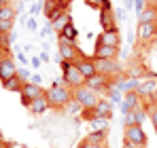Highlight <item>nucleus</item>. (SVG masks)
<instances>
[{
	"label": "nucleus",
	"mask_w": 157,
	"mask_h": 148,
	"mask_svg": "<svg viewBox=\"0 0 157 148\" xmlns=\"http://www.w3.org/2000/svg\"><path fill=\"white\" fill-rule=\"evenodd\" d=\"M45 95L49 99V106L51 108H66L70 102H72V89L70 87H57V85H51L49 91H45Z\"/></svg>",
	"instance_id": "nucleus-1"
},
{
	"label": "nucleus",
	"mask_w": 157,
	"mask_h": 148,
	"mask_svg": "<svg viewBox=\"0 0 157 148\" xmlns=\"http://www.w3.org/2000/svg\"><path fill=\"white\" fill-rule=\"evenodd\" d=\"M123 144H130L134 148H147L149 140H147L142 125H130L123 129Z\"/></svg>",
	"instance_id": "nucleus-2"
},
{
	"label": "nucleus",
	"mask_w": 157,
	"mask_h": 148,
	"mask_svg": "<svg viewBox=\"0 0 157 148\" xmlns=\"http://www.w3.org/2000/svg\"><path fill=\"white\" fill-rule=\"evenodd\" d=\"M72 99H77L78 104L83 106V110H85V108H94L100 102V93L94 91V89H89L87 85H83V87L72 89Z\"/></svg>",
	"instance_id": "nucleus-3"
},
{
	"label": "nucleus",
	"mask_w": 157,
	"mask_h": 148,
	"mask_svg": "<svg viewBox=\"0 0 157 148\" xmlns=\"http://www.w3.org/2000/svg\"><path fill=\"white\" fill-rule=\"evenodd\" d=\"M94 64H96V72L102 74V76H108V78L121 76V64H119V59H94Z\"/></svg>",
	"instance_id": "nucleus-4"
},
{
	"label": "nucleus",
	"mask_w": 157,
	"mask_h": 148,
	"mask_svg": "<svg viewBox=\"0 0 157 148\" xmlns=\"http://www.w3.org/2000/svg\"><path fill=\"white\" fill-rule=\"evenodd\" d=\"M57 55L59 59H66V61H77L78 57H83V53L77 49L75 43H68V40H57Z\"/></svg>",
	"instance_id": "nucleus-5"
},
{
	"label": "nucleus",
	"mask_w": 157,
	"mask_h": 148,
	"mask_svg": "<svg viewBox=\"0 0 157 148\" xmlns=\"http://www.w3.org/2000/svg\"><path fill=\"white\" fill-rule=\"evenodd\" d=\"M62 78L66 80V85H68L70 89H77V87H83V85H85V76L81 74V70H78L77 66L64 70V72H62Z\"/></svg>",
	"instance_id": "nucleus-6"
},
{
	"label": "nucleus",
	"mask_w": 157,
	"mask_h": 148,
	"mask_svg": "<svg viewBox=\"0 0 157 148\" xmlns=\"http://www.w3.org/2000/svg\"><path fill=\"white\" fill-rule=\"evenodd\" d=\"M15 74H17L15 59H13L11 55H4V57H0V83L9 80V78H11V76H15Z\"/></svg>",
	"instance_id": "nucleus-7"
},
{
	"label": "nucleus",
	"mask_w": 157,
	"mask_h": 148,
	"mask_svg": "<svg viewBox=\"0 0 157 148\" xmlns=\"http://www.w3.org/2000/svg\"><path fill=\"white\" fill-rule=\"evenodd\" d=\"M85 85L89 87V89H94V91H102V93H106L108 91V87L113 85V80L108 78V76H102V74H94L91 78H87L85 80Z\"/></svg>",
	"instance_id": "nucleus-8"
},
{
	"label": "nucleus",
	"mask_w": 157,
	"mask_h": 148,
	"mask_svg": "<svg viewBox=\"0 0 157 148\" xmlns=\"http://www.w3.org/2000/svg\"><path fill=\"white\" fill-rule=\"evenodd\" d=\"M136 93L140 95L142 102L155 98V95H157V80H155V78H147V80H142V83H140V87L136 89Z\"/></svg>",
	"instance_id": "nucleus-9"
},
{
	"label": "nucleus",
	"mask_w": 157,
	"mask_h": 148,
	"mask_svg": "<svg viewBox=\"0 0 157 148\" xmlns=\"http://www.w3.org/2000/svg\"><path fill=\"white\" fill-rule=\"evenodd\" d=\"M147 110H144V106H140V108H134V110H130L128 114H123V125L125 127H130V125H142L144 121H147Z\"/></svg>",
	"instance_id": "nucleus-10"
},
{
	"label": "nucleus",
	"mask_w": 157,
	"mask_h": 148,
	"mask_svg": "<svg viewBox=\"0 0 157 148\" xmlns=\"http://www.w3.org/2000/svg\"><path fill=\"white\" fill-rule=\"evenodd\" d=\"M157 36V25L155 24H138V30H136V38L140 43H151Z\"/></svg>",
	"instance_id": "nucleus-11"
},
{
	"label": "nucleus",
	"mask_w": 157,
	"mask_h": 148,
	"mask_svg": "<svg viewBox=\"0 0 157 148\" xmlns=\"http://www.w3.org/2000/svg\"><path fill=\"white\" fill-rule=\"evenodd\" d=\"M100 28H102V32H113V30H117V17H115V11L100 9Z\"/></svg>",
	"instance_id": "nucleus-12"
},
{
	"label": "nucleus",
	"mask_w": 157,
	"mask_h": 148,
	"mask_svg": "<svg viewBox=\"0 0 157 148\" xmlns=\"http://www.w3.org/2000/svg\"><path fill=\"white\" fill-rule=\"evenodd\" d=\"M140 106H142L140 95H138L136 91H132V93H125V95H123V102H121V112H123V114H128L130 110L140 108Z\"/></svg>",
	"instance_id": "nucleus-13"
},
{
	"label": "nucleus",
	"mask_w": 157,
	"mask_h": 148,
	"mask_svg": "<svg viewBox=\"0 0 157 148\" xmlns=\"http://www.w3.org/2000/svg\"><path fill=\"white\" fill-rule=\"evenodd\" d=\"M75 66L81 70V74L85 76V80L91 78L94 74H98V72H96V64H94V59H89V57H78L77 61H75Z\"/></svg>",
	"instance_id": "nucleus-14"
},
{
	"label": "nucleus",
	"mask_w": 157,
	"mask_h": 148,
	"mask_svg": "<svg viewBox=\"0 0 157 148\" xmlns=\"http://www.w3.org/2000/svg\"><path fill=\"white\" fill-rule=\"evenodd\" d=\"M98 45H106V47H117L121 45V38H119V30H113V32H102L100 38H98Z\"/></svg>",
	"instance_id": "nucleus-15"
},
{
	"label": "nucleus",
	"mask_w": 157,
	"mask_h": 148,
	"mask_svg": "<svg viewBox=\"0 0 157 148\" xmlns=\"http://www.w3.org/2000/svg\"><path fill=\"white\" fill-rule=\"evenodd\" d=\"M119 49L117 47H106V45H96V55L94 59H117Z\"/></svg>",
	"instance_id": "nucleus-16"
},
{
	"label": "nucleus",
	"mask_w": 157,
	"mask_h": 148,
	"mask_svg": "<svg viewBox=\"0 0 157 148\" xmlns=\"http://www.w3.org/2000/svg\"><path fill=\"white\" fill-rule=\"evenodd\" d=\"M45 91H43V87L40 85H34V83H24V87H21V91H19V95H24V98L28 99H36V98H40Z\"/></svg>",
	"instance_id": "nucleus-17"
},
{
	"label": "nucleus",
	"mask_w": 157,
	"mask_h": 148,
	"mask_svg": "<svg viewBox=\"0 0 157 148\" xmlns=\"http://www.w3.org/2000/svg\"><path fill=\"white\" fill-rule=\"evenodd\" d=\"M49 108H51V106H49V99H47V95L43 93L40 98L32 99V104H30V108H28V110H30L32 114H45Z\"/></svg>",
	"instance_id": "nucleus-18"
},
{
	"label": "nucleus",
	"mask_w": 157,
	"mask_h": 148,
	"mask_svg": "<svg viewBox=\"0 0 157 148\" xmlns=\"http://www.w3.org/2000/svg\"><path fill=\"white\" fill-rule=\"evenodd\" d=\"M94 114L110 121V117H113V104H110L108 99H102V98H100V102L94 106Z\"/></svg>",
	"instance_id": "nucleus-19"
},
{
	"label": "nucleus",
	"mask_w": 157,
	"mask_h": 148,
	"mask_svg": "<svg viewBox=\"0 0 157 148\" xmlns=\"http://www.w3.org/2000/svg\"><path fill=\"white\" fill-rule=\"evenodd\" d=\"M155 21H157V4H149L138 15V24H155Z\"/></svg>",
	"instance_id": "nucleus-20"
},
{
	"label": "nucleus",
	"mask_w": 157,
	"mask_h": 148,
	"mask_svg": "<svg viewBox=\"0 0 157 148\" xmlns=\"http://www.w3.org/2000/svg\"><path fill=\"white\" fill-rule=\"evenodd\" d=\"M70 24H72V17H70V13L66 11L64 15H59V17H57V19L51 24V30L55 32V34H59V32H62L66 25H70Z\"/></svg>",
	"instance_id": "nucleus-21"
},
{
	"label": "nucleus",
	"mask_w": 157,
	"mask_h": 148,
	"mask_svg": "<svg viewBox=\"0 0 157 148\" xmlns=\"http://www.w3.org/2000/svg\"><path fill=\"white\" fill-rule=\"evenodd\" d=\"M2 87L6 89V91H21V87H24V80L15 74V76H11L9 80H4L2 83Z\"/></svg>",
	"instance_id": "nucleus-22"
},
{
	"label": "nucleus",
	"mask_w": 157,
	"mask_h": 148,
	"mask_svg": "<svg viewBox=\"0 0 157 148\" xmlns=\"http://www.w3.org/2000/svg\"><path fill=\"white\" fill-rule=\"evenodd\" d=\"M57 36H59L62 40H68V43H75V40H77V36H78V32H77V28H75V25L70 24V25H66V28H64V30H62V32H59Z\"/></svg>",
	"instance_id": "nucleus-23"
},
{
	"label": "nucleus",
	"mask_w": 157,
	"mask_h": 148,
	"mask_svg": "<svg viewBox=\"0 0 157 148\" xmlns=\"http://www.w3.org/2000/svg\"><path fill=\"white\" fill-rule=\"evenodd\" d=\"M89 131H108V119L96 117L89 121Z\"/></svg>",
	"instance_id": "nucleus-24"
},
{
	"label": "nucleus",
	"mask_w": 157,
	"mask_h": 148,
	"mask_svg": "<svg viewBox=\"0 0 157 148\" xmlns=\"http://www.w3.org/2000/svg\"><path fill=\"white\" fill-rule=\"evenodd\" d=\"M123 95H125V93H121L115 85H110V87H108V91H106V98H108L110 104H121V102H123Z\"/></svg>",
	"instance_id": "nucleus-25"
},
{
	"label": "nucleus",
	"mask_w": 157,
	"mask_h": 148,
	"mask_svg": "<svg viewBox=\"0 0 157 148\" xmlns=\"http://www.w3.org/2000/svg\"><path fill=\"white\" fill-rule=\"evenodd\" d=\"M85 140H87V142H91V144L106 146V131H89V135H87Z\"/></svg>",
	"instance_id": "nucleus-26"
},
{
	"label": "nucleus",
	"mask_w": 157,
	"mask_h": 148,
	"mask_svg": "<svg viewBox=\"0 0 157 148\" xmlns=\"http://www.w3.org/2000/svg\"><path fill=\"white\" fill-rule=\"evenodd\" d=\"M15 17H17V11H15V6L6 4L4 9H0V19H4V21H15Z\"/></svg>",
	"instance_id": "nucleus-27"
},
{
	"label": "nucleus",
	"mask_w": 157,
	"mask_h": 148,
	"mask_svg": "<svg viewBox=\"0 0 157 148\" xmlns=\"http://www.w3.org/2000/svg\"><path fill=\"white\" fill-rule=\"evenodd\" d=\"M66 112H70V114H77V112H83V106L78 104L77 99H72L68 106H66Z\"/></svg>",
	"instance_id": "nucleus-28"
},
{
	"label": "nucleus",
	"mask_w": 157,
	"mask_h": 148,
	"mask_svg": "<svg viewBox=\"0 0 157 148\" xmlns=\"http://www.w3.org/2000/svg\"><path fill=\"white\" fill-rule=\"evenodd\" d=\"M13 25H15V21H4V19H0V34H11V32H13Z\"/></svg>",
	"instance_id": "nucleus-29"
},
{
	"label": "nucleus",
	"mask_w": 157,
	"mask_h": 148,
	"mask_svg": "<svg viewBox=\"0 0 157 148\" xmlns=\"http://www.w3.org/2000/svg\"><path fill=\"white\" fill-rule=\"evenodd\" d=\"M147 6H149V0H134V9H136V13H138V15H140Z\"/></svg>",
	"instance_id": "nucleus-30"
},
{
	"label": "nucleus",
	"mask_w": 157,
	"mask_h": 148,
	"mask_svg": "<svg viewBox=\"0 0 157 148\" xmlns=\"http://www.w3.org/2000/svg\"><path fill=\"white\" fill-rule=\"evenodd\" d=\"M43 13V2H32V9H30V17Z\"/></svg>",
	"instance_id": "nucleus-31"
},
{
	"label": "nucleus",
	"mask_w": 157,
	"mask_h": 148,
	"mask_svg": "<svg viewBox=\"0 0 157 148\" xmlns=\"http://www.w3.org/2000/svg\"><path fill=\"white\" fill-rule=\"evenodd\" d=\"M77 148H106V146H100V144H91V142H87L85 138H83V142H78Z\"/></svg>",
	"instance_id": "nucleus-32"
},
{
	"label": "nucleus",
	"mask_w": 157,
	"mask_h": 148,
	"mask_svg": "<svg viewBox=\"0 0 157 148\" xmlns=\"http://www.w3.org/2000/svg\"><path fill=\"white\" fill-rule=\"evenodd\" d=\"M26 28L30 30V32H36V30H38V24H36V19H34V17H30V19L26 21Z\"/></svg>",
	"instance_id": "nucleus-33"
},
{
	"label": "nucleus",
	"mask_w": 157,
	"mask_h": 148,
	"mask_svg": "<svg viewBox=\"0 0 157 148\" xmlns=\"http://www.w3.org/2000/svg\"><path fill=\"white\" fill-rule=\"evenodd\" d=\"M17 76H19L24 83H28V80H30V74H28L26 68H17Z\"/></svg>",
	"instance_id": "nucleus-34"
},
{
	"label": "nucleus",
	"mask_w": 157,
	"mask_h": 148,
	"mask_svg": "<svg viewBox=\"0 0 157 148\" xmlns=\"http://www.w3.org/2000/svg\"><path fill=\"white\" fill-rule=\"evenodd\" d=\"M85 2H87L91 9H98V11L102 9V0H85Z\"/></svg>",
	"instance_id": "nucleus-35"
},
{
	"label": "nucleus",
	"mask_w": 157,
	"mask_h": 148,
	"mask_svg": "<svg viewBox=\"0 0 157 148\" xmlns=\"http://www.w3.org/2000/svg\"><path fill=\"white\" fill-rule=\"evenodd\" d=\"M115 17H117V21L125 19V9H117V11H115Z\"/></svg>",
	"instance_id": "nucleus-36"
},
{
	"label": "nucleus",
	"mask_w": 157,
	"mask_h": 148,
	"mask_svg": "<svg viewBox=\"0 0 157 148\" xmlns=\"http://www.w3.org/2000/svg\"><path fill=\"white\" fill-rule=\"evenodd\" d=\"M30 83H34V85H40V83H43L40 74H32V76H30Z\"/></svg>",
	"instance_id": "nucleus-37"
},
{
	"label": "nucleus",
	"mask_w": 157,
	"mask_h": 148,
	"mask_svg": "<svg viewBox=\"0 0 157 148\" xmlns=\"http://www.w3.org/2000/svg\"><path fill=\"white\" fill-rule=\"evenodd\" d=\"M149 117H151V123H153V127H155V131H157V110H153Z\"/></svg>",
	"instance_id": "nucleus-38"
},
{
	"label": "nucleus",
	"mask_w": 157,
	"mask_h": 148,
	"mask_svg": "<svg viewBox=\"0 0 157 148\" xmlns=\"http://www.w3.org/2000/svg\"><path fill=\"white\" fill-rule=\"evenodd\" d=\"M15 53H17V59H19L21 64H28V57L24 55V53H21V51H15Z\"/></svg>",
	"instance_id": "nucleus-39"
},
{
	"label": "nucleus",
	"mask_w": 157,
	"mask_h": 148,
	"mask_svg": "<svg viewBox=\"0 0 157 148\" xmlns=\"http://www.w3.org/2000/svg\"><path fill=\"white\" fill-rule=\"evenodd\" d=\"M102 9H106V11H113V2H110V0H102Z\"/></svg>",
	"instance_id": "nucleus-40"
},
{
	"label": "nucleus",
	"mask_w": 157,
	"mask_h": 148,
	"mask_svg": "<svg viewBox=\"0 0 157 148\" xmlns=\"http://www.w3.org/2000/svg\"><path fill=\"white\" fill-rule=\"evenodd\" d=\"M40 57H32V68H40Z\"/></svg>",
	"instance_id": "nucleus-41"
},
{
	"label": "nucleus",
	"mask_w": 157,
	"mask_h": 148,
	"mask_svg": "<svg viewBox=\"0 0 157 148\" xmlns=\"http://www.w3.org/2000/svg\"><path fill=\"white\" fill-rule=\"evenodd\" d=\"M38 57H40V61H49V59H51V57H49V53H47V51H43V53H40V55H38Z\"/></svg>",
	"instance_id": "nucleus-42"
},
{
	"label": "nucleus",
	"mask_w": 157,
	"mask_h": 148,
	"mask_svg": "<svg viewBox=\"0 0 157 148\" xmlns=\"http://www.w3.org/2000/svg\"><path fill=\"white\" fill-rule=\"evenodd\" d=\"M49 30H51V24H47V25H45V28H43V30H40V36H43V38H45V36H47V32H49Z\"/></svg>",
	"instance_id": "nucleus-43"
},
{
	"label": "nucleus",
	"mask_w": 157,
	"mask_h": 148,
	"mask_svg": "<svg viewBox=\"0 0 157 148\" xmlns=\"http://www.w3.org/2000/svg\"><path fill=\"white\" fill-rule=\"evenodd\" d=\"M123 6L125 9H134V0H123Z\"/></svg>",
	"instance_id": "nucleus-44"
},
{
	"label": "nucleus",
	"mask_w": 157,
	"mask_h": 148,
	"mask_svg": "<svg viewBox=\"0 0 157 148\" xmlns=\"http://www.w3.org/2000/svg\"><path fill=\"white\" fill-rule=\"evenodd\" d=\"M0 148H11V144H6V142H4V140L0 138Z\"/></svg>",
	"instance_id": "nucleus-45"
},
{
	"label": "nucleus",
	"mask_w": 157,
	"mask_h": 148,
	"mask_svg": "<svg viewBox=\"0 0 157 148\" xmlns=\"http://www.w3.org/2000/svg\"><path fill=\"white\" fill-rule=\"evenodd\" d=\"M6 4H11V2H9V0H0V9H4Z\"/></svg>",
	"instance_id": "nucleus-46"
},
{
	"label": "nucleus",
	"mask_w": 157,
	"mask_h": 148,
	"mask_svg": "<svg viewBox=\"0 0 157 148\" xmlns=\"http://www.w3.org/2000/svg\"><path fill=\"white\" fill-rule=\"evenodd\" d=\"M123 148H134V146H130V144H123Z\"/></svg>",
	"instance_id": "nucleus-47"
},
{
	"label": "nucleus",
	"mask_w": 157,
	"mask_h": 148,
	"mask_svg": "<svg viewBox=\"0 0 157 148\" xmlns=\"http://www.w3.org/2000/svg\"><path fill=\"white\" fill-rule=\"evenodd\" d=\"M24 2H30V0H24Z\"/></svg>",
	"instance_id": "nucleus-48"
},
{
	"label": "nucleus",
	"mask_w": 157,
	"mask_h": 148,
	"mask_svg": "<svg viewBox=\"0 0 157 148\" xmlns=\"http://www.w3.org/2000/svg\"><path fill=\"white\" fill-rule=\"evenodd\" d=\"M9 2H13V0H9Z\"/></svg>",
	"instance_id": "nucleus-49"
},
{
	"label": "nucleus",
	"mask_w": 157,
	"mask_h": 148,
	"mask_svg": "<svg viewBox=\"0 0 157 148\" xmlns=\"http://www.w3.org/2000/svg\"><path fill=\"white\" fill-rule=\"evenodd\" d=\"M155 25H157V21H155Z\"/></svg>",
	"instance_id": "nucleus-50"
}]
</instances>
